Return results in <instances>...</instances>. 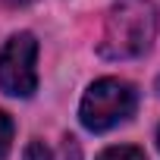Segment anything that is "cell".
Listing matches in <instances>:
<instances>
[{"instance_id":"obj_1","label":"cell","mask_w":160,"mask_h":160,"mask_svg":"<svg viewBox=\"0 0 160 160\" xmlns=\"http://www.w3.org/2000/svg\"><path fill=\"white\" fill-rule=\"evenodd\" d=\"M157 38V10L151 0H116L107 13L98 53L104 60H135Z\"/></svg>"},{"instance_id":"obj_2","label":"cell","mask_w":160,"mask_h":160,"mask_svg":"<svg viewBox=\"0 0 160 160\" xmlns=\"http://www.w3.org/2000/svg\"><path fill=\"white\" fill-rule=\"evenodd\" d=\"M138 107V91L122 82V78H98V82L85 91L78 116L82 126L91 132H107L119 122H126Z\"/></svg>"},{"instance_id":"obj_3","label":"cell","mask_w":160,"mask_h":160,"mask_svg":"<svg viewBox=\"0 0 160 160\" xmlns=\"http://www.w3.org/2000/svg\"><path fill=\"white\" fill-rule=\"evenodd\" d=\"M38 41L32 32L13 35L0 50V88L13 98H32L38 88Z\"/></svg>"},{"instance_id":"obj_4","label":"cell","mask_w":160,"mask_h":160,"mask_svg":"<svg viewBox=\"0 0 160 160\" xmlns=\"http://www.w3.org/2000/svg\"><path fill=\"white\" fill-rule=\"evenodd\" d=\"M98 160H148L141 148H132V144H113L107 151L98 154Z\"/></svg>"},{"instance_id":"obj_5","label":"cell","mask_w":160,"mask_h":160,"mask_svg":"<svg viewBox=\"0 0 160 160\" xmlns=\"http://www.w3.org/2000/svg\"><path fill=\"white\" fill-rule=\"evenodd\" d=\"M10 144H13V119L0 110V160L10 154Z\"/></svg>"},{"instance_id":"obj_6","label":"cell","mask_w":160,"mask_h":160,"mask_svg":"<svg viewBox=\"0 0 160 160\" xmlns=\"http://www.w3.org/2000/svg\"><path fill=\"white\" fill-rule=\"evenodd\" d=\"M22 160H53V157H50V148H47L44 141H28Z\"/></svg>"},{"instance_id":"obj_7","label":"cell","mask_w":160,"mask_h":160,"mask_svg":"<svg viewBox=\"0 0 160 160\" xmlns=\"http://www.w3.org/2000/svg\"><path fill=\"white\" fill-rule=\"evenodd\" d=\"M7 7H13V10H19V7H28V3H35V0H3Z\"/></svg>"},{"instance_id":"obj_8","label":"cell","mask_w":160,"mask_h":160,"mask_svg":"<svg viewBox=\"0 0 160 160\" xmlns=\"http://www.w3.org/2000/svg\"><path fill=\"white\" fill-rule=\"evenodd\" d=\"M157 94H160V75H157Z\"/></svg>"},{"instance_id":"obj_9","label":"cell","mask_w":160,"mask_h":160,"mask_svg":"<svg viewBox=\"0 0 160 160\" xmlns=\"http://www.w3.org/2000/svg\"><path fill=\"white\" fill-rule=\"evenodd\" d=\"M157 141H160V135H157Z\"/></svg>"}]
</instances>
